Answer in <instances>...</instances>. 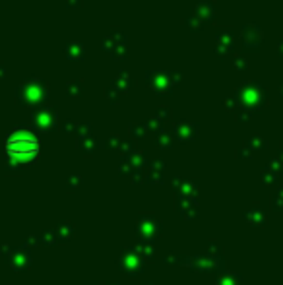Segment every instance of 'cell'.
Returning a JSON list of instances; mask_svg holds the SVG:
<instances>
[{"mask_svg":"<svg viewBox=\"0 0 283 285\" xmlns=\"http://www.w3.org/2000/svg\"><path fill=\"white\" fill-rule=\"evenodd\" d=\"M6 151L18 163H33V161H37V157L41 153V143L27 132H18L8 138Z\"/></svg>","mask_w":283,"mask_h":285,"instance_id":"cell-1","label":"cell"}]
</instances>
